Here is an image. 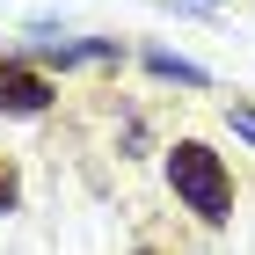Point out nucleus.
Instances as JSON below:
<instances>
[{
	"label": "nucleus",
	"instance_id": "f257e3e1",
	"mask_svg": "<svg viewBox=\"0 0 255 255\" xmlns=\"http://www.w3.org/2000/svg\"><path fill=\"white\" fill-rule=\"evenodd\" d=\"M168 190H175V204L197 226H226L234 219V175H226V160L204 138H175L168 146Z\"/></svg>",
	"mask_w": 255,
	"mask_h": 255
},
{
	"label": "nucleus",
	"instance_id": "f03ea898",
	"mask_svg": "<svg viewBox=\"0 0 255 255\" xmlns=\"http://www.w3.org/2000/svg\"><path fill=\"white\" fill-rule=\"evenodd\" d=\"M59 102V88L37 73V66H22V59H0V117H44Z\"/></svg>",
	"mask_w": 255,
	"mask_h": 255
},
{
	"label": "nucleus",
	"instance_id": "7ed1b4c3",
	"mask_svg": "<svg viewBox=\"0 0 255 255\" xmlns=\"http://www.w3.org/2000/svg\"><path fill=\"white\" fill-rule=\"evenodd\" d=\"M146 73L153 80H182V88H212V73H204V66H190V59H175V51H146Z\"/></svg>",
	"mask_w": 255,
	"mask_h": 255
},
{
	"label": "nucleus",
	"instance_id": "20e7f679",
	"mask_svg": "<svg viewBox=\"0 0 255 255\" xmlns=\"http://www.w3.org/2000/svg\"><path fill=\"white\" fill-rule=\"evenodd\" d=\"M15 204H22V175H15V160L0 153V219L15 212Z\"/></svg>",
	"mask_w": 255,
	"mask_h": 255
},
{
	"label": "nucleus",
	"instance_id": "39448f33",
	"mask_svg": "<svg viewBox=\"0 0 255 255\" xmlns=\"http://www.w3.org/2000/svg\"><path fill=\"white\" fill-rule=\"evenodd\" d=\"M226 124H234V138L255 146V102H226Z\"/></svg>",
	"mask_w": 255,
	"mask_h": 255
},
{
	"label": "nucleus",
	"instance_id": "423d86ee",
	"mask_svg": "<svg viewBox=\"0 0 255 255\" xmlns=\"http://www.w3.org/2000/svg\"><path fill=\"white\" fill-rule=\"evenodd\" d=\"M131 255H160V248H131Z\"/></svg>",
	"mask_w": 255,
	"mask_h": 255
},
{
	"label": "nucleus",
	"instance_id": "0eeeda50",
	"mask_svg": "<svg viewBox=\"0 0 255 255\" xmlns=\"http://www.w3.org/2000/svg\"><path fill=\"white\" fill-rule=\"evenodd\" d=\"M197 7H219V0H197Z\"/></svg>",
	"mask_w": 255,
	"mask_h": 255
}]
</instances>
